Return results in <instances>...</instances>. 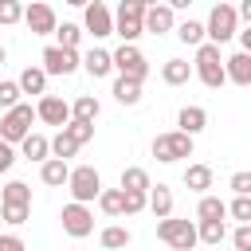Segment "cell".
Instances as JSON below:
<instances>
[{
    "mask_svg": "<svg viewBox=\"0 0 251 251\" xmlns=\"http://www.w3.org/2000/svg\"><path fill=\"white\" fill-rule=\"evenodd\" d=\"M192 67H196V78L208 90H220L227 82V59H220V43H212V39H204L196 47V63Z\"/></svg>",
    "mask_w": 251,
    "mask_h": 251,
    "instance_id": "cell-1",
    "label": "cell"
},
{
    "mask_svg": "<svg viewBox=\"0 0 251 251\" xmlns=\"http://www.w3.org/2000/svg\"><path fill=\"white\" fill-rule=\"evenodd\" d=\"M0 216L12 227L27 224V216H31V188L24 180H8L4 184V192H0Z\"/></svg>",
    "mask_w": 251,
    "mask_h": 251,
    "instance_id": "cell-2",
    "label": "cell"
},
{
    "mask_svg": "<svg viewBox=\"0 0 251 251\" xmlns=\"http://www.w3.org/2000/svg\"><path fill=\"white\" fill-rule=\"evenodd\" d=\"M39 114H35V106H27V102H16V106H8L4 110V118H0V137L4 141H12V145H20L27 133H31V122H35Z\"/></svg>",
    "mask_w": 251,
    "mask_h": 251,
    "instance_id": "cell-3",
    "label": "cell"
},
{
    "mask_svg": "<svg viewBox=\"0 0 251 251\" xmlns=\"http://www.w3.org/2000/svg\"><path fill=\"white\" fill-rule=\"evenodd\" d=\"M153 157H157L161 165H173V161L192 157V133H188V129H169V133H157V137H153Z\"/></svg>",
    "mask_w": 251,
    "mask_h": 251,
    "instance_id": "cell-4",
    "label": "cell"
},
{
    "mask_svg": "<svg viewBox=\"0 0 251 251\" xmlns=\"http://www.w3.org/2000/svg\"><path fill=\"white\" fill-rule=\"evenodd\" d=\"M114 35H122V43H133L137 35H145V4L141 0H122L114 12Z\"/></svg>",
    "mask_w": 251,
    "mask_h": 251,
    "instance_id": "cell-5",
    "label": "cell"
},
{
    "mask_svg": "<svg viewBox=\"0 0 251 251\" xmlns=\"http://www.w3.org/2000/svg\"><path fill=\"white\" fill-rule=\"evenodd\" d=\"M157 239H161V243H169V247H176V251H188V247H196V243H200V231H196V224H192V220L161 216V224H157Z\"/></svg>",
    "mask_w": 251,
    "mask_h": 251,
    "instance_id": "cell-6",
    "label": "cell"
},
{
    "mask_svg": "<svg viewBox=\"0 0 251 251\" xmlns=\"http://www.w3.org/2000/svg\"><path fill=\"white\" fill-rule=\"evenodd\" d=\"M208 39L212 43H227V39H235L239 35V8H231V4H216L212 12H208Z\"/></svg>",
    "mask_w": 251,
    "mask_h": 251,
    "instance_id": "cell-7",
    "label": "cell"
},
{
    "mask_svg": "<svg viewBox=\"0 0 251 251\" xmlns=\"http://www.w3.org/2000/svg\"><path fill=\"white\" fill-rule=\"evenodd\" d=\"M67 188H71V200L90 204V200H98V192H102V176H98L94 165H78V169H71Z\"/></svg>",
    "mask_w": 251,
    "mask_h": 251,
    "instance_id": "cell-8",
    "label": "cell"
},
{
    "mask_svg": "<svg viewBox=\"0 0 251 251\" xmlns=\"http://www.w3.org/2000/svg\"><path fill=\"white\" fill-rule=\"evenodd\" d=\"M59 224H63V231H67L71 239H86V235L94 231V212H90L82 200H71V204L59 212Z\"/></svg>",
    "mask_w": 251,
    "mask_h": 251,
    "instance_id": "cell-9",
    "label": "cell"
},
{
    "mask_svg": "<svg viewBox=\"0 0 251 251\" xmlns=\"http://www.w3.org/2000/svg\"><path fill=\"white\" fill-rule=\"evenodd\" d=\"M43 67H47V75H75L82 67V55H78V47L51 43V47H43Z\"/></svg>",
    "mask_w": 251,
    "mask_h": 251,
    "instance_id": "cell-10",
    "label": "cell"
},
{
    "mask_svg": "<svg viewBox=\"0 0 251 251\" xmlns=\"http://www.w3.org/2000/svg\"><path fill=\"white\" fill-rule=\"evenodd\" d=\"M82 31H86V35H94V39L114 35V12H110L102 0H90V4L82 8Z\"/></svg>",
    "mask_w": 251,
    "mask_h": 251,
    "instance_id": "cell-11",
    "label": "cell"
},
{
    "mask_svg": "<svg viewBox=\"0 0 251 251\" xmlns=\"http://www.w3.org/2000/svg\"><path fill=\"white\" fill-rule=\"evenodd\" d=\"M24 24H27V31H31V35H51V31L59 27L55 8H51V4H43V0H27V4H24Z\"/></svg>",
    "mask_w": 251,
    "mask_h": 251,
    "instance_id": "cell-12",
    "label": "cell"
},
{
    "mask_svg": "<svg viewBox=\"0 0 251 251\" xmlns=\"http://www.w3.org/2000/svg\"><path fill=\"white\" fill-rule=\"evenodd\" d=\"M114 71H118V75H129V78H137V82H145L149 63H145V55H141L133 43H122V47L114 51Z\"/></svg>",
    "mask_w": 251,
    "mask_h": 251,
    "instance_id": "cell-13",
    "label": "cell"
},
{
    "mask_svg": "<svg viewBox=\"0 0 251 251\" xmlns=\"http://www.w3.org/2000/svg\"><path fill=\"white\" fill-rule=\"evenodd\" d=\"M35 114H39V122H47V126H67V122H71V102H63L59 94H39Z\"/></svg>",
    "mask_w": 251,
    "mask_h": 251,
    "instance_id": "cell-14",
    "label": "cell"
},
{
    "mask_svg": "<svg viewBox=\"0 0 251 251\" xmlns=\"http://www.w3.org/2000/svg\"><path fill=\"white\" fill-rule=\"evenodd\" d=\"M176 27V8L173 4H149L145 8V31L149 35H165V31H173Z\"/></svg>",
    "mask_w": 251,
    "mask_h": 251,
    "instance_id": "cell-15",
    "label": "cell"
},
{
    "mask_svg": "<svg viewBox=\"0 0 251 251\" xmlns=\"http://www.w3.org/2000/svg\"><path fill=\"white\" fill-rule=\"evenodd\" d=\"M39 180L43 184H51V188H63L67 180H71V165H67V157H47L43 165H39Z\"/></svg>",
    "mask_w": 251,
    "mask_h": 251,
    "instance_id": "cell-16",
    "label": "cell"
},
{
    "mask_svg": "<svg viewBox=\"0 0 251 251\" xmlns=\"http://www.w3.org/2000/svg\"><path fill=\"white\" fill-rule=\"evenodd\" d=\"M82 67H86L90 78H106V75L114 71V51H106V47H90V51L82 55Z\"/></svg>",
    "mask_w": 251,
    "mask_h": 251,
    "instance_id": "cell-17",
    "label": "cell"
},
{
    "mask_svg": "<svg viewBox=\"0 0 251 251\" xmlns=\"http://www.w3.org/2000/svg\"><path fill=\"white\" fill-rule=\"evenodd\" d=\"M227 82H235V86H251V51H235L231 59H227Z\"/></svg>",
    "mask_w": 251,
    "mask_h": 251,
    "instance_id": "cell-18",
    "label": "cell"
},
{
    "mask_svg": "<svg viewBox=\"0 0 251 251\" xmlns=\"http://www.w3.org/2000/svg\"><path fill=\"white\" fill-rule=\"evenodd\" d=\"M192 75H196V67H192L188 59H165V67H161V78H165L169 86H184Z\"/></svg>",
    "mask_w": 251,
    "mask_h": 251,
    "instance_id": "cell-19",
    "label": "cell"
},
{
    "mask_svg": "<svg viewBox=\"0 0 251 251\" xmlns=\"http://www.w3.org/2000/svg\"><path fill=\"white\" fill-rule=\"evenodd\" d=\"M20 149H24V161L43 165V161L51 157V137H43V133H27V137L20 141Z\"/></svg>",
    "mask_w": 251,
    "mask_h": 251,
    "instance_id": "cell-20",
    "label": "cell"
},
{
    "mask_svg": "<svg viewBox=\"0 0 251 251\" xmlns=\"http://www.w3.org/2000/svg\"><path fill=\"white\" fill-rule=\"evenodd\" d=\"M176 126H180V129H188V133L196 137L200 129H208V110H204V106H180Z\"/></svg>",
    "mask_w": 251,
    "mask_h": 251,
    "instance_id": "cell-21",
    "label": "cell"
},
{
    "mask_svg": "<svg viewBox=\"0 0 251 251\" xmlns=\"http://www.w3.org/2000/svg\"><path fill=\"white\" fill-rule=\"evenodd\" d=\"M114 98H118L122 106H137V102H141V82L129 78V75H118V78H114Z\"/></svg>",
    "mask_w": 251,
    "mask_h": 251,
    "instance_id": "cell-22",
    "label": "cell"
},
{
    "mask_svg": "<svg viewBox=\"0 0 251 251\" xmlns=\"http://www.w3.org/2000/svg\"><path fill=\"white\" fill-rule=\"evenodd\" d=\"M196 231H200V243L220 247V243L227 239V216H224V220H200V224H196Z\"/></svg>",
    "mask_w": 251,
    "mask_h": 251,
    "instance_id": "cell-23",
    "label": "cell"
},
{
    "mask_svg": "<svg viewBox=\"0 0 251 251\" xmlns=\"http://www.w3.org/2000/svg\"><path fill=\"white\" fill-rule=\"evenodd\" d=\"M20 86H24V94H47V67H24Z\"/></svg>",
    "mask_w": 251,
    "mask_h": 251,
    "instance_id": "cell-24",
    "label": "cell"
},
{
    "mask_svg": "<svg viewBox=\"0 0 251 251\" xmlns=\"http://www.w3.org/2000/svg\"><path fill=\"white\" fill-rule=\"evenodd\" d=\"M78 149H82V141H78L67 126H59V133L51 137V153H55V157H75Z\"/></svg>",
    "mask_w": 251,
    "mask_h": 251,
    "instance_id": "cell-25",
    "label": "cell"
},
{
    "mask_svg": "<svg viewBox=\"0 0 251 251\" xmlns=\"http://www.w3.org/2000/svg\"><path fill=\"white\" fill-rule=\"evenodd\" d=\"M149 212L161 220V216H173V188L169 184H157L149 188Z\"/></svg>",
    "mask_w": 251,
    "mask_h": 251,
    "instance_id": "cell-26",
    "label": "cell"
},
{
    "mask_svg": "<svg viewBox=\"0 0 251 251\" xmlns=\"http://www.w3.org/2000/svg\"><path fill=\"white\" fill-rule=\"evenodd\" d=\"M98 208L106 212V216H122V208H126V188L118 184V188H102L98 192Z\"/></svg>",
    "mask_w": 251,
    "mask_h": 251,
    "instance_id": "cell-27",
    "label": "cell"
},
{
    "mask_svg": "<svg viewBox=\"0 0 251 251\" xmlns=\"http://www.w3.org/2000/svg\"><path fill=\"white\" fill-rule=\"evenodd\" d=\"M176 39L188 43V47H200V43L208 39V27L196 24V20H184V24H176Z\"/></svg>",
    "mask_w": 251,
    "mask_h": 251,
    "instance_id": "cell-28",
    "label": "cell"
},
{
    "mask_svg": "<svg viewBox=\"0 0 251 251\" xmlns=\"http://www.w3.org/2000/svg\"><path fill=\"white\" fill-rule=\"evenodd\" d=\"M184 184H188L192 192H208V188H212V169H208V165H188V169H184Z\"/></svg>",
    "mask_w": 251,
    "mask_h": 251,
    "instance_id": "cell-29",
    "label": "cell"
},
{
    "mask_svg": "<svg viewBox=\"0 0 251 251\" xmlns=\"http://www.w3.org/2000/svg\"><path fill=\"white\" fill-rule=\"evenodd\" d=\"M227 216V204L220 200V196H200V204H196V220H224Z\"/></svg>",
    "mask_w": 251,
    "mask_h": 251,
    "instance_id": "cell-30",
    "label": "cell"
},
{
    "mask_svg": "<svg viewBox=\"0 0 251 251\" xmlns=\"http://www.w3.org/2000/svg\"><path fill=\"white\" fill-rule=\"evenodd\" d=\"M102 114V106H98V98L94 94H78L75 98V106H71V118H82V122H94Z\"/></svg>",
    "mask_w": 251,
    "mask_h": 251,
    "instance_id": "cell-31",
    "label": "cell"
},
{
    "mask_svg": "<svg viewBox=\"0 0 251 251\" xmlns=\"http://www.w3.org/2000/svg\"><path fill=\"white\" fill-rule=\"evenodd\" d=\"M122 188H137V192H149L153 184H149V173L141 169V165H129V169H122V180H118Z\"/></svg>",
    "mask_w": 251,
    "mask_h": 251,
    "instance_id": "cell-32",
    "label": "cell"
},
{
    "mask_svg": "<svg viewBox=\"0 0 251 251\" xmlns=\"http://www.w3.org/2000/svg\"><path fill=\"white\" fill-rule=\"evenodd\" d=\"M133 235H129V227H118V224H110V227H102V235H98V243L102 247H126Z\"/></svg>",
    "mask_w": 251,
    "mask_h": 251,
    "instance_id": "cell-33",
    "label": "cell"
},
{
    "mask_svg": "<svg viewBox=\"0 0 251 251\" xmlns=\"http://www.w3.org/2000/svg\"><path fill=\"white\" fill-rule=\"evenodd\" d=\"M227 216L239 224H251V192H235V200L227 204Z\"/></svg>",
    "mask_w": 251,
    "mask_h": 251,
    "instance_id": "cell-34",
    "label": "cell"
},
{
    "mask_svg": "<svg viewBox=\"0 0 251 251\" xmlns=\"http://www.w3.org/2000/svg\"><path fill=\"white\" fill-rule=\"evenodd\" d=\"M145 208H149V192L126 188V208H122V216H137V212H145Z\"/></svg>",
    "mask_w": 251,
    "mask_h": 251,
    "instance_id": "cell-35",
    "label": "cell"
},
{
    "mask_svg": "<svg viewBox=\"0 0 251 251\" xmlns=\"http://www.w3.org/2000/svg\"><path fill=\"white\" fill-rule=\"evenodd\" d=\"M24 20V0H0V24H20Z\"/></svg>",
    "mask_w": 251,
    "mask_h": 251,
    "instance_id": "cell-36",
    "label": "cell"
},
{
    "mask_svg": "<svg viewBox=\"0 0 251 251\" xmlns=\"http://www.w3.org/2000/svg\"><path fill=\"white\" fill-rule=\"evenodd\" d=\"M55 35H59V43H63V47H78L82 27H78V24H59V27H55Z\"/></svg>",
    "mask_w": 251,
    "mask_h": 251,
    "instance_id": "cell-37",
    "label": "cell"
},
{
    "mask_svg": "<svg viewBox=\"0 0 251 251\" xmlns=\"http://www.w3.org/2000/svg\"><path fill=\"white\" fill-rule=\"evenodd\" d=\"M20 94H24L20 78H16V82H0V106H4V110H8V106H16V102H20Z\"/></svg>",
    "mask_w": 251,
    "mask_h": 251,
    "instance_id": "cell-38",
    "label": "cell"
},
{
    "mask_svg": "<svg viewBox=\"0 0 251 251\" xmlns=\"http://www.w3.org/2000/svg\"><path fill=\"white\" fill-rule=\"evenodd\" d=\"M231 243H235V251H251V224H239L231 231Z\"/></svg>",
    "mask_w": 251,
    "mask_h": 251,
    "instance_id": "cell-39",
    "label": "cell"
},
{
    "mask_svg": "<svg viewBox=\"0 0 251 251\" xmlns=\"http://www.w3.org/2000/svg\"><path fill=\"white\" fill-rule=\"evenodd\" d=\"M12 165H16V145L0 137V176H4V173H8Z\"/></svg>",
    "mask_w": 251,
    "mask_h": 251,
    "instance_id": "cell-40",
    "label": "cell"
},
{
    "mask_svg": "<svg viewBox=\"0 0 251 251\" xmlns=\"http://www.w3.org/2000/svg\"><path fill=\"white\" fill-rule=\"evenodd\" d=\"M227 184H231V192H251V173H247V169H243V173H231Z\"/></svg>",
    "mask_w": 251,
    "mask_h": 251,
    "instance_id": "cell-41",
    "label": "cell"
},
{
    "mask_svg": "<svg viewBox=\"0 0 251 251\" xmlns=\"http://www.w3.org/2000/svg\"><path fill=\"white\" fill-rule=\"evenodd\" d=\"M0 251H24V239L20 235H0Z\"/></svg>",
    "mask_w": 251,
    "mask_h": 251,
    "instance_id": "cell-42",
    "label": "cell"
},
{
    "mask_svg": "<svg viewBox=\"0 0 251 251\" xmlns=\"http://www.w3.org/2000/svg\"><path fill=\"white\" fill-rule=\"evenodd\" d=\"M239 20L251 24V0H239Z\"/></svg>",
    "mask_w": 251,
    "mask_h": 251,
    "instance_id": "cell-43",
    "label": "cell"
},
{
    "mask_svg": "<svg viewBox=\"0 0 251 251\" xmlns=\"http://www.w3.org/2000/svg\"><path fill=\"white\" fill-rule=\"evenodd\" d=\"M239 47H243V51H251V24L239 31Z\"/></svg>",
    "mask_w": 251,
    "mask_h": 251,
    "instance_id": "cell-44",
    "label": "cell"
},
{
    "mask_svg": "<svg viewBox=\"0 0 251 251\" xmlns=\"http://www.w3.org/2000/svg\"><path fill=\"white\" fill-rule=\"evenodd\" d=\"M165 4H173L176 12H184V8H192V0H165Z\"/></svg>",
    "mask_w": 251,
    "mask_h": 251,
    "instance_id": "cell-45",
    "label": "cell"
},
{
    "mask_svg": "<svg viewBox=\"0 0 251 251\" xmlns=\"http://www.w3.org/2000/svg\"><path fill=\"white\" fill-rule=\"evenodd\" d=\"M67 4H71V8H86L90 0H67Z\"/></svg>",
    "mask_w": 251,
    "mask_h": 251,
    "instance_id": "cell-46",
    "label": "cell"
},
{
    "mask_svg": "<svg viewBox=\"0 0 251 251\" xmlns=\"http://www.w3.org/2000/svg\"><path fill=\"white\" fill-rule=\"evenodd\" d=\"M4 59H8V51H4V47H0V67H4Z\"/></svg>",
    "mask_w": 251,
    "mask_h": 251,
    "instance_id": "cell-47",
    "label": "cell"
},
{
    "mask_svg": "<svg viewBox=\"0 0 251 251\" xmlns=\"http://www.w3.org/2000/svg\"><path fill=\"white\" fill-rule=\"evenodd\" d=\"M141 4H145V8H149V4H161V0H141Z\"/></svg>",
    "mask_w": 251,
    "mask_h": 251,
    "instance_id": "cell-48",
    "label": "cell"
},
{
    "mask_svg": "<svg viewBox=\"0 0 251 251\" xmlns=\"http://www.w3.org/2000/svg\"><path fill=\"white\" fill-rule=\"evenodd\" d=\"M247 90H251V86H247Z\"/></svg>",
    "mask_w": 251,
    "mask_h": 251,
    "instance_id": "cell-49",
    "label": "cell"
},
{
    "mask_svg": "<svg viewBox=\"0 0 251 251\" xmlns=\"http://www.w3.org/2000/svg\"><path fill=\"white\" fill-rule=\"evenodd\" d=\"M24 4H27V0H24Z\"/></svg>",
    "mask_w": 251,
    "mask_h": 251,
    "instance_id": "cell-50",
    "label": "cell"
}]
</instances>
